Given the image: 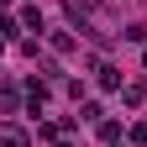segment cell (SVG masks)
I'll return each mask as SVG.
<instances>
[{"mask_svg":"<svg viewBox=\"0 0 147 147\" xmlns=\"http://www.w3.org/2000/svg\"><path fill=\"white\" fill-rule=\"evenodd\" d=\"M0 147H32V131L16 121H0Z\"/></svg>","mask_w":147,"mask_h":147,"instance_id":"cell-1","label":"cell"},{"mask_svg":"<svg viewBox=\"0 0 147 147\" xmlns=\"http://www.w3.org/2000/svg\"><path fill=\"white\" fill-rule=\"evenodd\" d=\"M95 84L100 89H121V68L116 63H95Z\"/></svg>","mask_w":147,"mask_h":147,"instance_id":"cell-2","label":"cell"},{"mask_svg":"<svg viewBox=\"0 0 147 147\" xmlns=\"http://www.w3.org/2000/svg\"><path fill=\"white\" fill-rule=\"evenodd\" d=\"M16 110H21V95H16V89L0 79V116H16Z\"/></svg>","mask_w":147,"mask_h":147,"instance_id":"cell-3","label":"cell"},{"mask_svg":"<svg viewBox=\"0 0 147 147\" xmlns=\"http://www.w3.org/2000/svg\"><path fill=\"white\" fill-rule=\"evenodd\" d=\"M26 105H32V110L47 105V84H42V79H26Z\"/></svg>","mask_w":147,"mask_h":147,"instance_id":"cell-4","label":"cell"},{"mask_svg":"<svg viewBox=\"0 0 147 147\" xmlns=\"http://www.w3.org/2000/svg\"><path fill=\"white\" fill-rule=\"evenodd\" d=\"M100 142L116 147V142H121V126H116V121H100Z\"/></svg>","mask_w":147,"mask_h":147,"instance_id":"cell-5","label":"cell"},{"mask_svg":"<svg viewBox=\"0 0 147 147\" xmlns=\"http://www.w3.org/2000/svg\"><path fill=\"white\" fill-rule=\"evenodd\" d=\"M21 26H26V32H42V11L26 5V11H21Z\"/></svg>","mask_w":147,"mask_h":147,"instance_id":"cell-6","label":"cell"},{"mask_svg":"<svg viewBox=\"0 0 147 147\" xmlns=\"http://www.w3.org/2000/svg\"><path fill=\"white\" fill-rule=\"evenodd\" d=\"M121 37H126V42H142V47H147V21H131Z\"/></svg>","mask_w":147,"mask_h":147,"instance_id":"cell-7","label":"cell"},{"mask_svg":"<svg viewBox=\"0 0 147 147\" xmlns=\"http://www.w3.org/2000/svg\"><path fill=\"white\" fill-rule=\"evenodd\" d=\"M53 53H74V37L68 32H53Z\"/></svg>","mask_w":147,"mask_h":147,"instance_id":"cell-8","label":"cell"},{"mask_svg":"<svg viewBox=\"0 0 147 147\" xmlns=\"http://www.w3.org/2000/svg\"><path fill=\"white\" fill-rule=\"evenodd\" d=\"M126 137H131L137 147H147V121H131V131H126Z\"/></svg>","mask_w":147,"mask_h":147,"instance_id":"cell-9","label":"cell"},{"mask_svg":"<svg viewBox=\"0 0 147 147\" xmlns=\"http://www.w3.org/2000/svg\"><path fill=\"white\" fill-rule=\"evenodd\" d=\"M16 32H21V26H16V21H11V16H0V42H11V37H16Z\"/></svg>","mask_w":147,"mask_h":147,"instance_id":"cell-10","label":"cell"},{"mask_svg":"<svg viewBox=\"0 0 147 147\" xmlns=\"http://www.w3.org/2000/svg\"><path fill=\"white\" fill-rule=\"evenodd\" d=\"M142 68H147V47H142Z\"/></svg>","mask_w":147,"mask_h":147,"instance_id":"cell-11","label":"cell"},{"mask_svg":"<svg viewBox=\"0 0 147 147\" xmlns=\"http://www.w3.org/2000/svg\"><path fill=\"white\" fill-rule=\"evenodd\" d=\"M53 147H68V142H63V137H58V142H53Z\"/></svg>","mask_w":147,"mask_h":147,"instance_id":"cell-12","label":"cell"},{"mask_svg":"<svg viewBox=\"0 0 147 147\" xmlns=\"http://www.w3.org/2000/svg\"><path fill=\"white\" fill-rule=\"evenodd\" d=\"M5 5H11V0H0V11H5Z\"/></svg>","mask_w":147,"mask_h":147,"instance_id":"cell-13","label":"cell"}]
</instances>
